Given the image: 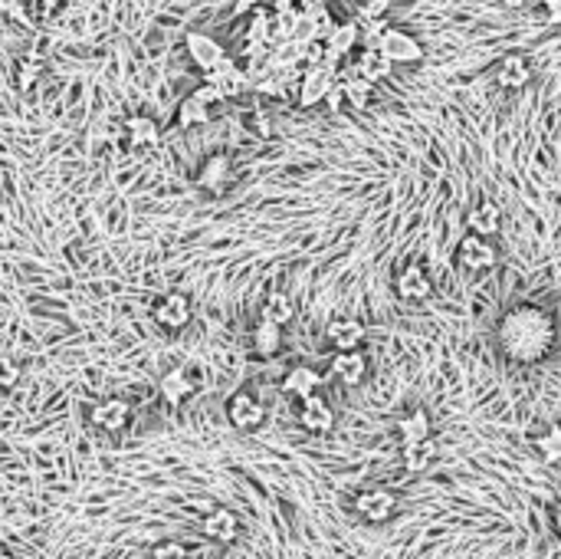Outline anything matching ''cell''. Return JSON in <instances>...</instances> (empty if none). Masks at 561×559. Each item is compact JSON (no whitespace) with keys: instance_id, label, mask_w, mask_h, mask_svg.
Listing matches in <instances>:
<instances>
[{"instance_id":"cell-13","label":"cell","mask_w":561,"mask_h":559,"mask_svg":"<svg viewBox=\"0 0 561 559\" xmlns=\"http://www.w3.org/2000/svg\"><path fill=\"white\" fill-rule=\"evenodd\" d=\"M332 376L342 382V386L355 388L362 386L364 376H368V359H364L362 349H348V352H335L332 359Z\"/></svg>"},{"instance_id":"cell-3","label":"cell","mask_w":561,"mask_h":559,"mask_svg":"<svg viewBox=\"0 0 561 559\" xmlns=\"http://www.w3.org/2000/svg\"><path fill=\"white\" fill-rule=\"evenodd\" d=\"M495 261H499V251H495L489 237H479V234L469 231L457 247V267L460 271H469V273H483V271H493Z\"/></svg>"},{"instance_id":"cell-38","label":"cell","mask_w":561,"mask_h":559,"mask_svg":"<svg viewBox=\"0 0 561 559\" xmlns=\"http://www.w3.org/2000/svg\"><path fill=\"white\" fill-rule=\"evenodd\" d=\"M542 10H545V20H548V23H561V0H545Z\"/></svg>"},{"instance_id":"cell-36","label":"cell","mask_w":561,"mask_h":559,"mask_svg":"<svg viewBox=\"0 0 561 559\" xmlns=\"http://www.w3.org/2000/svg\"><path fill=\"white\" fill-rule=\"evenodd\" d=\"M63 7V0H37V13L39 20H53Z\"/></svg>"},{"instance_id":"cell-37","label":"cell","mask_w":561,"mask_h":559,"mask_svg":"<svg viewBox=\"0 0 561 559\" xmlns=\"http://www.w3.org/2000/svg\"><path fill=\"white\" fill-rule=\"evenodd\" d=\"M20 4H23V0H0V10L13 20H27V10L20 7Z\"/></svg>"},{"instance_id":"cell-31","label":"cell","mask_w":561,"mask_h":559,"mask_svg":"<svg viewBox=\"0 0 561 559\" xmlns=\"http://www.w3.org/2000/svg\"><path fill=\"white\" fill-rule=\"evenodd\" d=\"M388 10H390V0H368V4L358 7L355 20H358V23H378V20L388 17Z\"/></svg>"},{"instance_id":"cell-41","label":"cell","mask_w":561,"mask_h":559,"mask_svg":"<svg viewBox=\"0 0 561 559\" xmlns=\"http://www.w3.org/2000/svg\"><path fill=\"white\" fill-rule=\"evenodd\" d=\"M555 530H558V537H561V503H558V510H555Z\"/></svg>"},{"instance_id":"cell-5","label":"cell","mask_w":561,"mask_h":559,"mask_svg":"<svg viewBox=\"0 0 561 559\" xmlns=\"http://www.w3.org/2000/svg\"><path fill=\"white\" fill-rule=\"evenodd\" d=\"M394 289H398V297L404 303H427L434 297V283H430V277L424 273L420 263L400 267V273L394 277Z\"/></svg>"},{"instance_id":"cell-42","label":"cell","mask_w":561,"mask_h":559,"mask_svg":"<svg viewBox=\"0 0 561 559\" xmlns=\"http://www.w3.org/2000/svg\"><path fill=\"white\" fill-rule=\"evenodd\" d=\"M0 559H13V556H10V553H7V550H4V553H0Z\"/></svg>"},{"instance_id":"cell-32","label":"cell","mask_w":561,"mask_h":559,"mask_svg":"<svg viewBox=\"0 0 561 559\" xmlns=\"http://www.w3.org/2000/svg\"><path fill=\"white\" fill-rule=\"evenodd\" d=\"M39 73H43V63H39L37 57H30V59H23V63H20V69H17V83L23 89H30L33 86V83H37L39 79Z\"/></svg>"},{"instance_id":"cell-30","label":"cell","mask_w":561,"mask_h":559,"mask_svg":"<svg viewBox=\"0 0 561 559\" xmlns=\"http://www.w3.org/2000/svg\"><path fill=\"white\" fill-rule=\"evenodd\" d=\"M342 86H345V99H348V102H352L355 109H364V106H368L374 83H368L364 76H355V73H352V76L345 79Z\"/></svg>"},{"instance_id":"cell-21","label":"cell","mask_w":561,"mask_h":559,"mask_svg":"<svg viewBox=\"0 0 561 559\" xmlns=\"http://www.w3.org/2000/svg\"><path fill=\"white\" fill-rule=\"evenodd\" d=\"M162 395H164V402H171V405H181L184 398L197 388V382H194V376H190L188 368H171V372H164V378H162Z\"/></svg>"},{"instance_id":"cell-17","label":"cell","mask_w":561,"mask_h":559,"mask_svg":"<svg viewBox=\"0 0 561 559\" xmlns=\"http://www.w3.org/2000/svg\"><path fill=\"white\" fill-rule=\"evenodd\" d=\"M390 69H394V63H390L378 47H364L362 53H358V59H355L352 73L355 76H364L368 83H381L384 76H390Z\"/></svg>"},{"instance_id":"cell-33","label":"cell","mask_w":561,"mask_h":559,"mask_svg":"<svg viewBox=\"0 0 561 559\" xmlns=\"http://www.w3.org/2000/svg\"><path fill=\"white\" fill-rule=\"evenodd\" d=\"M17 378H20V366L10 356H4V359H0V386L13 388V386H17Z\"/></svg>"},{"instance_id":"cell-26","label":"cell","mask_w":561,"mask_h":559,"mask_svg":"<svg viewBox=\"0 0 561 559\" xmlns=\"http://www.w3.org/2000/svg\"><path fill=\"white\" fill-rule=\"evenodd\" d=\"M178 122H181L184 129L204 126V122H210V106L200 96H194V93H190V96L181 102V109H178Z\"/></svg>"},{"instance_id":"cell-6","label":"cell","mask_w":561,"mask_h":559,"mask_svg":"<svg viewBox=\"0 0 561 559\" xmlns=\"http://www.w3.org/2000/svg\"><path fill=\"white\" fill-rule=\"evenodd\" d=\"M204 79H207V83H214V86L220 89V96H224V99H237V96H243L250 86H253V83H250L247 69H240L230 57L224 59L220 67L210 69V73H204Z\"/></svg>"},{"instance_id":"cell-2","label":"cell","mask_w":561,"mask_h":559,"mask_svg":"<svg viewBox=\"0 0 561 559\" xmlns=\"http://www.w3.org/2000/svg\"><path fill=\"white\" fill-rule=\"evenodd\" d=\"M335 83H338V63H335V59H325L319 67H309L302 76H299V102H302V106L325 102Z\"/></svg>"},{"instance_id":"cell-39","label":"cell","mask_w":561,"mask_h":559,"mask_svg":"<svg viewBox=\"0 0 561 559\" xmlns=\"http://www.w3.org/2000/svg\"><path fill=\"white\" fill-rule=\"evenodd\" d=\"M342 96H345V86H342V83H335L332 93H329V99H325V102H329L332 109H338V106H342Z\"/></svg>"},{"instance_id":"cell-16","label":"cell","mask_w":561,"mask_h":559,"mask_svg":"<svg viewBox=\"0 0 561 559\" xmlns=\"http://www.w3.org/2000/svg\"><path fill=\"white\" fill-rule=\"evenodd\" d=\"M355 510L362 513L364 520L384 523L390 513H394V493H390V491H364V493H358Z\"/></svg>"},{"instance_id":"cell-19","label":"cell","mask_w":561,"mask_h":559,"mask_svg":"<svg viewBox=\"0 0 561 559\" xmlns=\"http://www.w3.org/2000/svg\"><path fill=\"white\" fill-rule=\"evenodd\" d=\"M434 457H437V441H434V438L410 441L400 448V464H404V471H410V474L427 471L430 464H434Z\"/></svg>"},{"instance_id":"cell-24","label":"cell","mask_w":561,"mask_h":559,"mask_svg":"<svg viewBox=\"0 0 561 559\" xmlns=\"http://www.w3.org/2000/svg\"><path fill=\"white\" fill-rule=\"evenodd\" d=\"M398 431H400V441H404V444L424 441V438H430V415L424 412V408H414L410 415L400 418Z\"/></svg>"},{"instance_id":"cell-25","label":"cell","mask_w":561,"mask_h":559,"mask_svg":"<svg viewBox=\"0 0 561 559\" xmlns=\"http://www.w3.org/2000/svg\"><path fill=\"white\" fill-rule=\"evenodd\" d=\"M125 132H128L132 148H148V145L158 142V126L148 116H132L125 122Z\"/></svg>"},{"instance_id":"cell-27","label":"cell","mask_w":561,"mask_h":559,"mask_svg":"<svg viewBox=\"0 0 561 559\" xmlns=\"http://www.w3.org/2000/svg\"><path fill=\"white\" fill-rule=\"evenodd\" d=\"M227 174H230L227 155H214V158H207V164L200 168L197 184H200V188H217V184L227 182Z\"/></svg>"},{"instance_id":"cell-8","label":"cell","mask_w":561,"mask_h":559,"mask_svg":"<svg viewBox=\"0 0 561 559\" xmlns=\"http://www.w3.org/2000/svg\"><path fill=\"white\" fill-rule=\"evenodd\" d=\"M154 319H158V326L171 329V333H178V329H184L190 323V299L184 297V293H164V297H158V303H154Z\"/></svg>"},{"instance_id":"cell-22","label":"cell","mask_w":561,"mask_h":559,"mask_svg":"<svg viewBox=\"0 0 561 559\" xmlns=\"http://www.w3.org/2000/svg\"><path fill=\"white\" fill-rule=\"evenodd\" d=\"M503 227V211H499V204L493 201H483L469 214V231L479 234V237H495Z\"/></svg>"},{"instance_id":"cell-40","label":"cell","mask_w":561,"mask_h":559,"mask_svg":"<svg viewBox=\"0 0 561 559\" xmlns=\"http://www.w3.org/2000/svg\"><path fill=\"white\" fill-rule=\"evenodd\" d=\"M505 7H525V4H529V0H503Z\"/></svg>"},{"instance_id":"cell-34","label":"cell","mask_w":561,"mask_h":559,"mask_svg":"<svg viewBox=\"0 0 561 559\" xmlns=\"http://www.w3.org/2000/svg\"><path fill=\"white\" fill-rule=\"evenodd\" d=\"M152 559H190V556L184 546H178V543H158V546L152 550Z\"/></svg>"},{"instance_id":"cell-12","label":"cell","mask_w":561,"mask_h":559,"mask_svg":"<svg viewBox=\"0 0 561 559\" xmlns=\"http://www.w3.org/2000/svg\"><path fill=\"white\" fill-rule=\"evenodd\" d=\"M364 323L362 319H352V316H342V319H332L329 329H325V339L335 346V352H348V349H358L364 342Z\"/></svg>"},{"instance_id":"cell-14","label":"cell","mask_w":561,"mask_h":559,"mask_svg":"<svg viewBox=\"0 0 561 559\" xmlns=\"http://www.w3.org/2000/svg\"><path fill=\"white\" fill-rule=\"evenodd\" d=\"M132 418V405L125 402V398H105L99 405L89 412V421L95 428H102V431H122L125 424Z\"/></svg>"},{"instance_id":"cell-43","label":"cell","mask_w":561,"mask_h":559,"mask_svg":"<svg viewBox=\"0 0 561 559\" xmlns=\"http://www.w3.org/2000/svg\"><path fill=\"white\" fill-rule=\"evenodd\" d=\"M322 4H325V0H322Z\"/></svg>"},{"instance_id":"cell-1","label":"cell","mask_w":561,"mask_h":559,"mask_svg":"<svg viewBox=\"0 0 561 559\" xmlns=\"http://www.w3.org/2000/svg\"><path fill=\"white\" fill-rule=\"evenodd\" d=\"M495 342H499L505 359H513L519 366H535L552 352L555 342H561V329L548 309L522 303L499 319Z\"/></svg>"},{"instance_id":"cell-10","label":"cell","mask_w":561,"mask_h":559,"mask_svg":"<svg viewBox=\"0 0 561 559\" xmlns=\"http://www.w3.org/2000/svg\"><path fill=\"white\" fill-rule=\"evenodd\" d=\"M299 424H302L305 431L312 434H329L335 428V412L332 405L325 402L319 392L309 398H302V405H299Z\"/></svg>"},{"instance_id":"cell-4","label":"cell","mask_w":561,"mask_h":559,"mask_svg":"<svg viewBox=\"0 0 561 559\" xmlns=\"http://www.w3.org/2000/svg\"><path fill=\"white\" fill-rule=\"evenodd\" d=\"M227 418L237 431H257L259 424L267 421V408L259 405V398L250 395V392H233L227 398Z\"/></svg>"},{"instance_id":"cell-15","label":"cell","mask_w":561,"mask_h":559,"mask_svg":"<svg viewBox=\"0 0 561 559\" xmlns=\"http://www.w3.org/2000/svg\"><path fill=\"white\" fill-rule=\"evenodd\" d=\"M358 40H362V23H358V20H345V23H338V27L329 33V40H325L329 59L342 63V57H348V53L358 47Z\"/></svg>"},{"instance_id":"cell-20","label":"cell","mask_w":561,"mask_h":559,"mask_svg":"<svg viewBox=\"0 0 561 559\" xmlns=\"http://www.w3.org/2000/svg\"><path fill=\"white\" fill-rule=\"evenodd\" d=\"M204 533H207L210 540H217V543L237 540V533H240L237 513L227 510V507H217V510H210V517H204Z\"/></svg>"},{"instance_id":"cell-18","label":"cell","mask_w":561,"mask_h":559,"mask_svg":"<svg viewBox=\"0 0 561 559\" xmlns=\"http://www.w3.org/2000/svg\"><path fill=\"white\" fill-rule=\"evenodd\" d=\"M319 386H322V376L315 372V368H309V366H295V368H289V376L283 378V392L285 395H293V398H309V395H315L319 392Z\"/></svg>"},{"instance_id":"cell-28","label":"cell","mask_w":561,"mask_h":559,"mask_svg":"<svg viewBox=\"0 0 561 559\" xmlns=\"http://www.w3.org/2000/svg\"><path fill=\"white\" fill-rule=\"evenodd\" d=\"M293 299H289V293H269V299L263 303V316L273 319V323H279V326H285L289 319H293Z\"/></svg>"},{"instance_id":"cell-9","label":"cell","mask_w":561,"mask_h":559,"mask_svg":"<svg viewBox=\"0 0 561 559\" xmlns=\"http://www.w3.org/2000/svg\"><path fill=\"white\" fill-rule=\"evenodd\" d=\"M188 57L194 59V67L200 69V73H210L214 67H220L224 59H227V49H224V43H217L214 37H207V33H188Z\"/></svg>"},{"instance_id":"cell-7","label":"cell","mask_w":561,"mask_h":559,"mask_svg":"<svg viewBox=\"0 0 561 559\" xmlns=\"http://www.w3.org/2000/svg\"><path fill=\"white\" fill-rule=\"evenodd\" d=\"M378 49L390 63H417V59L424 57V49H420L417 40L410 37L408 30H394V27L384 30V37L378 40Z\"/></svg>"},{"instance_id":"cell-11","label":"cell","mask_w":561,"mask_h":559,"mask_svg":"<svg viewBox=\"0 0 561 559\" xmlns=\"http://www.w3.org/2000/svg\"><path fill=\"white\" fill-rule=\"evenodd\" d=\"M495 83L509 93H519L532 83V67H529V59L522 53H509V57L499 59V67H495Z\"/></svg>"},{"instance_id":"cell-23","label":"cell","mask_w":561,"mask_h":559,"mask_svg":"<svg viewBox=\"0 0 561 559\" xmlns=\"http://www.w3.org/2000/svg\"><path fill=\"white\" fill-rule=\"evenodd\" d=\"M279 346H283V326L263 316L253 326V349H257L259 356H276Z\"/></svg>"},{"instance_id":"cell-29","label":"cell","mask_w":561,"mask_h":559,"mask_svg":"<svg viewBox=\"0 0 561 559\" xmlns=\"http://www.w3.org/2000/svg\"><path fill=\"white\" fill-rule=\"evenodd\" d=\"M535 451L542 454V461H548V464L561 461V428L558 424H552L548 431L535 438Z\"/></svg>"},{"instance_id":"cell-35","label":"cell","mask_w":561,"mask_h":559,"mask_svg":"<svg viewBox=\"0 0 561 559\" xmlns=\"http://www.w3.org/2000/svg\"><path fill=\"white\" fill-rule=\"evenodd\" d=\"M250 129H253V136H259V138L273 136V122H269V116H263V112H253V116H250Z\"/></svg>"}]
</instances>
